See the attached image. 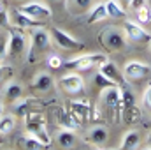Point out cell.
<instances>
[{"mask_svg": "<svg viewBox=\"0 0 151 150\" xmlns=\"http://www.w3.org/2000/svg\"><path fill=\"white\" fill-rule=\"evenodd\" d=\"M139 145H141V133L137 129H132V131H128L123 136V140L119 143V149L121 150H134V149H137Z\"/></svg>", "mask_w": 151, "mask_h": 150, "instance_id": "16", "label": "cell"}, {"mask_svg": "<svg viewBox=\"0 0 151 150\" xmlns=\"http://www.w3.org/2000/svg\"><path fill=\"white\" fill-rule=\"evenodd\" d=\"M4 9H5V4H4V2L0 0V11H4Z\"/></svg>", "mask_w": 151, "mask_h": 150, "instance_id": "36", "label": "cell"}, {"mask_svg": "<svg viewBox=\"0 0 151 150\" xmlns=\"http://www.w3.org/2000/svg\"><path fill=\"white\" fill-rule=\"evenodd\" d=\"M150 46H151V42H150Z\"/></svg>", "mask_w": 151, "mask_h": 150, "instance_id": "39", "label": "cell"}, {"mask_svg": "<svg viewBox=\"0 0 151 150\" xmlns=\"http://www.w3.org/2000/svg\"><path fill=\"white\" fill-rule=\"evenodd\" d=\"M107 60L109 58L104 53H91V55H81V57H76L69 62H63L62 67H65L69 71H84V69H90L93 66H102Z\"/></svg>", "mask_w": 151, "mask_h": 150, "instance_id": "3", "label": "cell"}, {"mask_svg": "<svg viewBox=\"0 0 151 150\" xmlns=\"http://www.w3.org/2000/svg\"><path fill=\"white\" fill-rule=\"evenodd\" d=\"M4 115V104H2V101H0V117Z\"/></svg>", "mask_w": 151, "mask_h": 150, "instance_id": "35", "label": "cell"}, {"mask_svg": "<svg viewBox=\"0 0 151 150\" xmlns=\"http://www.w3.org/2000/svg\"><path fill=\"white\" fill-rule=\"evenodd\" d=\"M150 141H151V138H150Z\"/></svg>", "mask_w": 151, "mask_h": 150, "instance_id": "38", "label": "cell"}, {"mask_svg": "<svg viewBox=\"0 0 151 150\" xmlns=\"http://www.w3.org/2000/svg\"><path fill=\"white\" fill-rule=\"evenodd\" d=\"M53 85H55V79H53V76L47 74V73L37 74L34 78V83H32L34 90H37V92H49L53 88Z\"/></svg>", "mask_w": 151, "mask_h": 150, "instance_id": "15", "label": "cell"}, {"mask_svg": "<svg viewBox=\"0 0 151 150\" xmlns=\"http://www.w3.org/2000/svg\"><path fill=\"white\" fill-rule=\"evenodd\" d=\"M107 16H109V14H107V7H106V4H97V5L91 7V11H90V14H88V23L93 25V23L104 21Z\"/></svg>", "mask_w": 151, "mask_h": 150, "instance_id": "21", "label": "cell"}, {"mask_svg": "<svg viewBox=\"0 0 151 150\" xmlns=\"http://www.w3.org/2000/svg\"><path fill=\"white\" fill-rule=\"evenodd\" d=\"M12 25V20H11V14L4 9V11H0V27L2 28H9Z\"/></svg>", "mask_w": 151, "mask_h": 150, "instance_id": "31", "label": "cell"}, {"mask_svg": "<svg viewBox=\"0 0 151 150\" xmlns=\"http://www.w3.org/2000/svg\"><path fill=\"white\" fill-rule=\"evenodd\" d=\"M49 46H51V34L46 32L42 27L35 28L28 42V62H37V58L49 50Z\"/></svg>", "mask_w": 151, "mask_h": 150, "instance_id": "1", "label": "cell"}, {"mask_svg": "<svg viewBox=\"0 0 151 150\" xmlns=\"http://www.w3.org/2000/svg\"><path fill=\"white\" fill-rule=\"evenodd\" d=\"M27 131H28V134H34L35 138H39L46 147H49L51 138L46 131V120L42 115H39V113H28L27 115Z\"/></svg>", "mask_w": 151, "mask_h": 150, "instance_id": "4", "label": "cell"}, {"mask_svg": "<svg viewBox=\"0 0 151 150\" xmlns=\"http://www.w3.org/2000/svg\"><path fill=\"white\" fill-rule=\"evenodd\" d=\"M95 83H97V85H99L100 88H106V87H111V85H116V83H114L113 79H109L107 76H104L102 73H100V71H99V74L95 76Z\"/></svg>", "mask_w": 151, "mask_h": 150, "instance_id": "30", "label": "cell"}, {"mask_svg": "<svg viewBox=\"0 0 151 150\" xmlns=\"http://www.w3.org/2000/svg\"><path fill=\"white\" fill-rule=\"evenodd\" d=\"M142 99H144V104H146V106L151 110V85L146 88V90H144V94H142Z\"/></svg>", "mask_w": 151, "mask_h": 150, "instance_id": "33", "label": "cell"}, {"mask_svg": "<svg viewBox=\"0 0 151 150\" xmlns=\"http://www.w3.org/2000/svg\"><path fill=\"white\" fill-rule=\"evenodd\" d=\"M123 32H125L127 39L132 41V42H141V41L150 39V34H148L141 25H137V23H134V21H130V20H127V21L123 23Z\"/></svg>", "mask_w": 151, "mask_h": 150, "instance_id": "11", "label": "cell"}, {"mask_svg": "<svg viewBox=\"0 0 151 150\" xmlns=\"http://www.w3.org/2000/svg\"><path fill=\"white\" fill-rule=\"evenodd\" d=\"M46 62H47V67H51V69H60L62 64H63L62 57H58V55H55V53H51V55L46 58Z\"/></svg>", "mask_w": 151, "mask_h": 150, "instance_id": "29", "label": "cell"}, {"mask_svg": "<svg viewBox=\"0 0 151 150\" xmlns=\"http://www.w3.org/2000/svg\"><path fill=\"white\" fill-rule=\"evenodd\" d=\"M12 25L14 27H18V28H39V27H42V21H39L35 18H32V16H28V14H25L23 11H14L12 12Z\"/></svg>", "mask_w": 151, "mask_h": 150, "instance_id": "12", "label": "cell"}, {"mask_svg": "<svg viewBox=\"0 0 151 150\" xmlns=\"http://www.w3.org/2000/svg\"><path fill=\"white\" fill-rule=\"evenodd\" d=\"M144 5H148V0H130L128 2V7L135 12V11H139L141 7H144Z\"/></svg>", "mask_w": 151, "mask_h": 150, "instance_id": "32", "label": "cell"}, {"mask_svg": "<svg viewBox=\"0 0 151 150\" xmlns=\"http://www.w3.org/2000/svg\"><path fill=\"white\" fill-rule=\"evenodd\" d=\"M19 2H25V0H19Z\"/></svg>", "mask_w": 151, "mask_h": 150, "instance_id": "37", "label": "cell"}, {"mask_svg": "<svg viewBox=\"0 0 151 150\" xmlns=\"http://www.w3.org/2000/svg\"><path fill=\"white\" fill-rule=\"evenodd\" d=\"M51 37L55 39V42H56L62 50L72 51V50L81 48V42H79L77 39H74L72 36H69L67 32H63V30L58 28V27H53V28H51Z\"/></svg>", "mask_w": 151, "mask_h": 150, "instance_id": "8", "label": "cell"}, {"mask_svg": "<svg viewBox=\"0 0 151 150\" xmlns=\"http://www.w3.org/2000/svg\"><path fill=\"white\" fill-rule=\"evenodd\" d=\"M100 97H102L104 104H106L111 111H116V110L123 104V90H121L118 85H111V87L102 88Z\"/></svg>", "mask_w": 151, "mask_h": 150, "instance_id": "6", "label": "cell"}, {"mask_svg": "<svg viewBox=\"0 0 151 150\" xmlns=\"http://www.w3.org/2000/svg\"><path fill=\"white\" fill-rule=\"evenodd\" d=\"M19 11H23L25 14L35 18V20H39V21H42V20H46V18H51V9H49L46 4H42V2H35V0L27 2L25 5L19 7Z\"/></svg>", "mask_w": 151, "mask_h": 150, "instance_id": "7", "label": "cell"}, {"mask_svg": "<svg viewBox=\"0 0 151 150\" xmlns=\"http://www.w3.org/2000/svg\"><path fill=\"white\" fill-rule=\"evenodd\" d=\"M4 92H5V101L7 103H14V101H18L23 95V87L19 83H16V81H9V83H5Z\"/></svg>", "mask_w": 151, "mask_h": 150, "instance_id": "19", "label": "cell"}, {"mask_svg": "<svg viewBox=\"0 0 151 150\" xmlns=\"http://www.w3.org/2000/svg\"><path fill=\"white\" fill-rule=\"evenodd\" d=\"M4 71H5V69H4V67H0V81L4 79Z\"/></svg>", "mask_w": 151, "mask_h": 150, "instance_id": "34", "label": "cell"}, {"mask_svg": "<svg viewBox=\"0 0 151 150\" xmlns=\"http://www.w3.org/2000/svg\"><path fill=\"white\" fill-rule=\"evenodd\" d=\"M141 117V113H139V110L132 104V106H127V110H125V120L128 122V124H134L137 118Z\"/></svg>", "mask_w": 151, "mask_h": 150, "instance_id": "28", "label": "cell"}, {"mask_svg": "<svg viewBox=\"0 0 151 150\" xmlns=\"http://www.w3.org/2000/svg\"><path fill=\"white\" fill-rule=\"evenodd\" d=\"M55 2H56V0H55Z\"/></svg>", "mask_w": 151, "mask_h": 150, "instance_id": "40", "label": "cell"}, {"mask_svg": "<svg viewBox=\"0 0 151 150\" xmlns=\"http://www.w3.org/2000/svg\"><path fill=\"white\" fill-rule=\"evenodd\" d=\"M14 111L18 113V115H21V117H27L28 115V101L23 99V97H19L18 101H14Z\"/></svg>", "mask_w": 151, "mask_h": 150, "instance_id": "27", "label": "cell"}, {"mask_svg": "<svg viewBox=\"0 0 151 150\" xmlns=\"http://www.w3.org/2000/svg\"><path fill=\"white\" fill-rule=\"evenodd\" d=\"M60 85L69 94H81L84 90V79H83V76L77 74V73H67V74H63L62 79H60Z\"/></svg>", "mask_w": 151, "mask_h": 150, "instance_id": "9", "label": "cell"}, {"mask_svg": "<svg viewBox=\"0 0 151 150\" xmlns=\"http://www.w3.org/2000/svg\"><path fill=\"white\" fill-rule=\"evenodd\" d=\"M70 111L74 113L79 120H84V118L90 117L91 106H90L88 101H72V103H70Z\"/></svg>", "mask_w": 151, "mask_h": 150, "instance_id": "20", "label": "cell"}, {"mask_svg": "<svg viewBox=\"0 0 151 150\" xmlns=\"http://www.w3.org/2000/svg\"><path fill=\"white\" fill-rule=\"evenodd\" d=\"M106 7H107V14L111 18H123L125 16V9L121 7V4L118 0H107Z\"/></svg>", "mask_w": 151, "mask_h": 150, "instance_id": "24", "label": "cell"}, {"mask_svg": "<svg viewBox=\"0 0 151 150\" xmlns=\"http://www.w3.org/2000/svg\"><path fill=\"white\" fill-rule=\"evenodd\" d=\"M27 46H28V42H27V37L23 36V32L18 30V27L11 25L7 28V50H5V55L11 57V58H16L21 53L27 51Z\"/></svg>", "mask_w": 151, "mask_h": 150, "instance_id": "2", "label": "cell"}, {"mask_svg": "<svg viewBox=\"0 0 151 150\" xmlns=\"http://www.w3.org/2000/svg\"><path fill=\"white\" fill-rule=\"evenodd\" d=\"M151 71V67L144 62H139V60H132V62H127V66L123 67V76L127 79H141L144 76H148Z\"/></svg>", "mask_w": 151, "mask_h": 150, "instance_id": "10", "label": "cell"}, {"mask_svg": "<svg viewBox=\"0 0 151 150\" xmlns=\"http://www.w3.org/2000/svg\"><path fill=\"white\" fill-rule=\"evenodd\" d=\"M56 141L62 149H72L76 145V134L74 131H69V129H62L56 136Z\"/></svg>", "mask_w": 151, "mask_h": 150, "instance_id": "22", "label": "cell"}, {"mask_svg": "<svg viewBox=\"0 0 151 150\" xmlns=\"http://www.w3.org/2000/svg\"><path fill=\"white\" fill-rule=\"evenodd\" d=\"M135 16H137V21L142 23V25L151 23V9L148 5H144V7H141L139 11H135Z\"/></svg>", "mask_w": 151, "mask_h": 150, "instance_id": "25", "label": "cell"}, {"mask_svg": "<svg viewBox=\"0 0 151 150\" xmlns=\"http://www.w3.org/2000/svg\"><path fill=\"white\" fill-rule=\"evenodd\" d=\"M25 147L27 149H46V145L39 138H35L34 134H27L25 136Z\"/></svg>", "mask_w": 151, "mask_h": 150, "instance_id": "26", "label": "cell"}, {"mask_svg": "<svg viewBox=\"0 0 151 150\" xmlns=\"http://www.w3.org/2000/svg\"><path fill=\"white\" fill-rule=\"evenodd\" d=\"M58 117V124L62 125V129H69V131H77V127L81 125L79 118L76 117L72 111H67L65 108H62L60 111L56 113Z\"/></svg>", "mask_w": 151, "mask_h": 150, "instance_id": "13", "label": "cell"}, {"mask_svg": "<svg viewBox=\"0 0 151 150\" xmlns=\"http://www.w3.org/2000/svg\"><path fill=\"white\" fill-rule=\"evenodd\" d=\"M100 41H102V44H106L109 50H113V51H119V50H123L125 46H127V36H125V32L123 30H119V28H116V27H109L107 30H104L102 34H100Z\"/></svg>", "mask_w": 151, "mask_h": 150, "instance_id": "5", "label": "cell"}, {"mask_svg": "<svg viewBox=\"0 0 151 150\" xmlns=\"http://www.w3.org/2000/svg\"><path fill=\"white\" fill-rule=\"evenodd\" d=\"M99 71H100L104 76H107L109 79H113L114 83L125 85V79H123V76H121V73H119V69L114 66L111 60H107V62H104L102 66H99Z\"/></svg>", "mask_w": 151, "mask_h": 150, "instance_id": "14", "label": "cell"}, {"mask_svg": "<svg viewBox=\"0 0 151 150\" xmlns=\"http://www.w3.org/2000/svg\"><path fill=\"white\" fill-rule=\"evenodd\" d=\"M16 127V117L14 115H2L0 117V134H9Z\"/></svg>", "mask_w": 151, "mask_h": 150, "instance_id": "23", "label": "cell"}, {"mask_svg": "<svg viewBox=\"0 0 151 150\" xmlns=\"http://www.w3.org/2000/svg\"><path fill=\"white\" fill-rule=\"evenodd\" d=\"M65 7L70 14L86 12L93 7V0H65Z\"/></svg>", "mask_w": 151, "mask_h": 150, "instance_id": "18", "label": "cell"}, {"mask_svg": "<svg viewBox=\"0 0 151 150\" xmlns=\"http://www.w3.org/2000/svg\"><path fill=\"white\" fill-rule=\"evenodd\" d=\"M107 138H109V134H107V129H106L104 125L93 127V129L90 131V134H88V140H90L95 147H104L106 141H107Z\"/></svg>", "mask_w": 151, "mask_h": 150, "instance_id": "17", "label": "cell"}]
</instances>
